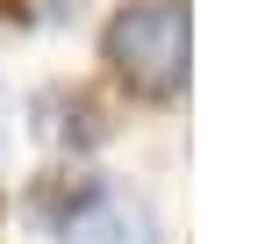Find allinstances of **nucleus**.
<instances>
[{"mask_svg":"<svg viewBox=\"0 0 258 244\" xmlns=\"http://www.w3.org/2000/svg\"><path fill=\"white\" fill-rule=\"evenodd\" d=\"M0 22H15V29H22V22H29V0H0Z\"/></svg>","mask_w":258,"mask_h":244,"instance_id":"4","label":"nucleus"},{"mask_svg":"<svg viewBox=\"0 0 258 244\" xmlns=\"http://www.w3.org/2000/svg\"><path fill=\"white\" fill-rule=\"evenodd\" d=\"M36 115H43V137H50V144H79V151H86V144H101V137H108L101 101L79 94V86H72V94H64V86H57V94H43Z\"/></svg>","mask_w":258,"mask_h":244,"instance_id":"3","label":"nucleus"},{"mask_svg":"<svg viewBox=\"0 0 258 244\" xmlns=\"http://www.w3.org/2000/svg\"><path fill=\"white\" fill-rule=\"evenodd\" d=\"M108 65L129 94L144 101H172L186 86V50H194V29H186V0H122L115 22H108Z\"/></svg>","mask_w":258,"mask_h":244,"instance_id":"1","label":"nucleus"},{"mask_svg":"<svg viewBox=\"0 0 258 244\" xmlns=\"http://www.w3.org/2000/svg\"><path fill=\"white\" fill-rule=\"evenodd\" d=\"M0 137H8V130H0Z\"/></svg>","mask_w":258,"mask_h":244,"instance_id":"5","label":"nucleus"},{"mask_svg":"<svg viewBox=\"0 0 258 244\" xmlns=\"http://www.w3.org/2000/svg\"><path fill=\"white\" fill-rule=\"evenodd\" d=\"M57 237H64V244H158V216H151L144 201H129L122 187H108V179H101L93 201H86Z\"/></svg>","mask_w":258,"mask_h":244,"instance_id":"2","label":"nucleus"}]
</instances>
